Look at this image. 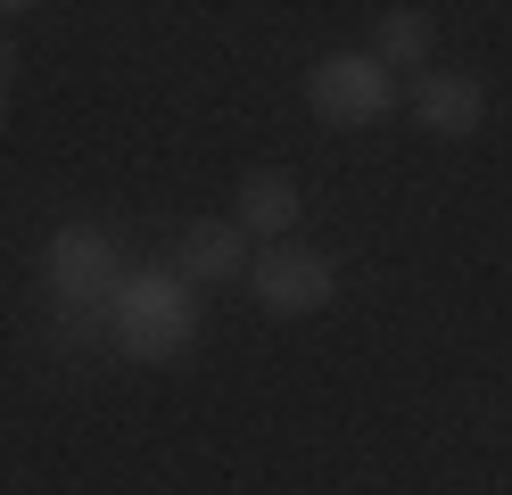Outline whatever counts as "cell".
Returning a JSON list of instances; mask_svg holds the SVG:
<instances>
[{
    "instance_id": "cell-1",
    "label": "cell",
    "mask_w": 512,
    "mask_h": 495,
    "mask_svg": "<svg viewBox=\"0 0 512 495\" xmlns=\"http://www.w3.org/2000/svg\"><path fill=\"white\" fill-rule=\"evenodd\" d=\"M199 322H207V306L174 264H133L124 289H116V306H108V339L133 363H182L199 347Z\"/></svg>"
},
{
    "instance_id": "cell-2",
    "label": "cell",
    "mask_w": 512,
    "mask_h": 495,
    "mask_svg": "<svg viewBox=\"0 0 512 495\" xmlns=\"http://www.w3.org/2000/svg\"><path fill=\"white\" fill-rule=\"evenodd\" d=\"M124 248L108 240L100 223H58L50 240H42V297L58 306V322L75 330H108V306H116V289H124Z\"/></svg>"
},
{
    "instance_id": "cell-3",
    "label": "cell",
    "mask_w": 512,
    "mask_h": 495,
    "mask_svg": "<svg viewBox=\"0 0 512 495\" xmlns=\"http://www.w3.org/2000/svg\"><path fill=\"white\" fill-rule=\"evenodd\" d=\"M306 108H314L323 132H372L397 108V75L372 50H331V58H314V75H306Z\"/></svg>"
},
{
    "instance_id": "cell-4",
    "label": "cell",
    "mask_w": 512,
    "mask_h": 495,
    "mask_svg": "<svg viewBox=\"0 0 512 495\" xmlns=\"http://www.w3.org/2000/svg\"><path fill=\"white\" fill-rule=\"evenodd\" d=\"M248 297H256V314H273V322H306V314H323L339 297V256L306 248V240H273L248 264Z\"/></svg>"
},
{
    "instance_id": "cell-5",
    "label": "cell",
    "mask_w": 512,
    "mask_h": 495,
    "mask_svg": "<svg viewBox=\"0 0 512 495\" xmlns=\"http://www.w3.org/2000/svg\"><path fill=\"white\" fill-rule=\"evenodd\" d=\"M256 264V240L232 223V215H190V231L174 240V273L190 289H215V281H248Z\"/></svg>"
},
{
    "instance_id": "cell-6",
    "label": "cell",
    "mask_w": 512,
    "mask_h": 495,
    "mask_svg": "<svg viewBox=\"0 0 512 495\" xmlns=\"http://www.w3.org/2000/svg\"><path fill=\"white\" fill-rule=\"evenodd\" d=\"M413 116H422V132H438V141H471V132L488 124V83L463 75V66H430V75L413 83Z\"/></svg>"
},
{
    "instance_id": "cell-7",
    "label": "cell",
    "mask_w": 512,
    "mask_h": 495,
    "mask_svg": "<svg viewBox=\"0 0 512 495\" xmlns=\"http://www.w3.org/2000/svg\"><path fill=\"white\" fill-rule=\"evenodd\" d=\"M298 215H306L298 174H281V165H248V174H240V190H232V223L248 231V240H265V248L290 240Z\"/></svg>"
},
{
    "instance_id": "cell-8",
    "label": "cell",
    "mask_w": 512,
    "mask_h": 495,
    "mask_svg": "<svg viewBox=\"0 0 512 495\" xmlns=\"http://www.w3.org/2000/svg\"><path fill=\"white\" fill-rule=\"evenodd\" d=\"M430 50H438V17L397 0V9H380L372 25V58L389 66V75H430Z\"/></svg>"
},
{
    "instance_id": "cell-9",
    "label": "cell",
    "mask_w": 512,
    "mask_h": 495,
    "mask_svg": "<svg viewBox=\"0 0 512 495\" xmlns=\"http://www.w3.org/2000/svg\"><path fill=\"white\" fill-rule=\"evenodd\" d=\"M9 83H17V50L0 42V99H9Z\"/></svg>"
}]
</instances>
